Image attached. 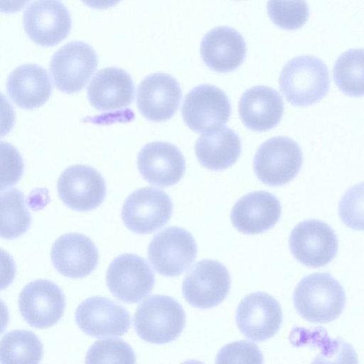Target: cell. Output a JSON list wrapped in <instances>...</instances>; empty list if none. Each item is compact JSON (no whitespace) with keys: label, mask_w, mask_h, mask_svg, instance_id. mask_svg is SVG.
Listing matches in <instances>:
<instances>
[{"label":"cell","mask_w":364,"mask_h":364,"mask_svg":"<svg viewBox=\"0 0 364 364\" xmlns=\"http://www.w3.org/2000/svg\"><path fill=\"white\" fill-rule=\"evenodd\" d=\"M121 0H82V1L90 8L95 9H106L110 8Z\"/></svg>","instance_id":"cell-37"},{"label":"cell","mask_w":364,"mask_h":364,"mask_svg":"<svg viewBox=\"0 0 364 364\" xmlns=\"http://www.w3.org/2000/svg\"><path fill=\"white\" fill-rule=\"evenodd\" d=\"M333 75L340 90L350 97L363 95V50L350 49L336 60Z\"/></svg>","instance_id":"cell-28"},{"label":"cell","mask_w":364,"mask_h":364,"mask_svg":"<svg viewBox=\"0 0 364 364\" xmlns=\"http://www.w3.org/2000/svg\"><path fill=\"white\" fill-rule=\"evenodd\" d=\"M239 330L247 338L262 342L273 337L282 323L279 301L270 294L254 292L242 299L236 311Z\"/></svg>","instance_id":"cell-14"},{"label":"cell","mask_w":364,"mask_h":364,"mask_svg":"<svg viewBox=\"0 0 364 364\" xmlns=\"http://www.w3.org/2000/svg\"><path fill=\"white\" fill-rule=\"evenodd\" d=\"M43 354V346L32 331L14 330L0 340V363H38Z\"/></svg>","instance_id":"cell-27"},{"label":"cell","mask_w":364,"mask_h":364,"mask_svg":"<svg viewBox=\"0 0 364 364\" xmlns=\"http://www.w3.org/2000/svg\"><path fill=\"white\" fill-rule=\"evenodd\" d=\"M134 96L131 76L119 68L99 70L87 87V97L98 111H114L129 106Z\"/></svg>","instance_id":"cell-22"},{"label":"cell","mask_w":364,"mask_h":364,"mask_svg":"<svg viewBox=\"0 0 364 364\" xmlns=\"http://www.w3.org/2000/svg\"><path fill=\"white\" fill-rule=\"evenodd\" d=\"M303 162L299 144L287 136L265 141L257 149L253 161L255 173L262 183L278 186L291 181Z\"/></svg>","instance_id":"cell-4"},{"label":"cell","mask_w":364,"mask_h":364,"mask_svg":"<svg viewBox=\"0 0 364 364\" xmlns=\"http://www.w3.org/2000/svg\"><path fill=\"white\" fill-rule=\"evenodd\" d=\"M289 245L296 259L305 266L317 268L336 257L338 241L333 230L326 223L310 219L297 224L291 230Z\"/></svg>","instance_id":"cell-7"},{"label":"cell","mask_w":364,"mask_h":364,"mask_svg":"<svg viewBox=\"0 0 364 364\" xmlns=\"http://www.w3.org/2000/svg\"><path fill=\"white\" fill-rule=\"evenodd\" d=\"M173 212L171 199L164 191L145 187L131 193L122 210L125 226L137 234H149L163 227Z\"/></svg>","instance_id":"cell-10"},{"label":"cell","mask_w":364,"mask_h":364,"mask_svg":"<svg viewBox=\"0 0 364 364\" xmlns=\"http://www.w3.org/2000/svg\"><path fill=\"white\" fill-rule=\"evenodd\" d=\"M111 293L119 300L137 303L154 288L155 277L147 262L141 257L125 253L114 258L106 274Z\"/></svg>","instance_id":"cell-11"},{"label":"cell","mask_w":364,"mask_h":364,"mask_svg":"<svg viewBox=\"0 0 364 364\" xmlns=\"http://www.w3.org/2000/svg\"><path fill=\"white\" fill-rule=\"evenodd\" d=\"M75 321L85 333L106 338L126 333L130 328L131 316L125 308L109 299L92 296L77 306Z\"/></svg>","instance_id":"cell-16"},{"label":"cell","mask_w":364,"mask_h":364,"mask_svg":"<svg viewBox=\"0 0 364 364\" xmlns=\"http://www.w3.org/2000/svg\"><path fill=\"white\" fill-rule=\"evenodd\" d=\"M231 278L226 267L214 259L196 263L182 284L186 301L199 309H210L220 304L228 296Z\"/></svg>","instance_id":"cell-8"},{"label":"cell","mask_w":364,"mask_h":364,"mask_svg":"<svg viewBox=\"0 0 364 364\" xmlns=\"http://www.w3.org/2000/svg\"><path fill=\"white\" fill-rule=\"evenodd\" d=\"M195 152L204 167L220 171L232 166L241 152V141L237 133L228 127L205 132L196 142Z\"/></svg>","instance_id":"cell-25"},{"label":"cell","mask_w":364,"mask_h":364,"mask_svg":"<svg viewBox=\"0 0 364 364\" xmlns=\"http://www.w3.org/2000/svg\"><path fill=\"white\" fill-rule=\"evenodd\" d=\"M284 104L274 89L258 85L246 90L240 97L239 114L245 126L255 132H265L281 121Z\"/></svg>","instance_id":"cell-23"},{"label":"cell","mask_w":364,"mask_h":364,"mask_svg":"<svg viewBox=\"0 0 364 364\" xmlns=\"http://www.w3.org/2000/svg\"><path fill=\"white\" fill-rule=\"evenodd\" d=\"M31 214L23 193L17 188L0 193V237L7 240L21 237L29 228Z\"/></svg>","instance_id":"cell-26"},{"label":"cell","mask_w":364,"mask_h":364,"mask_svg":"<svg viewBox=\"0 0 364 364\" xmlns=\"http://www.w3.org/2000/svg\"><path fill=\"white\" fill-rule=\"evenodd\" d=\"M97 55L89 44L82 41L70 42L53 55L50 72L55 87L73 94L80 91L97 67Z\"/></svg>","instance_id":"cell-6"},{"label":"cell","mask_w":364,"mask_h":364,"mask_svg":"<svg viewBox=\"0 0 364 364\" xmlns=\"http://www.w3.org/2000/svg\"><path fill=\"white\" fill-rule=\"evenodd\" d=\"M31 0H0V12L11 14L21 10Z\"/></svg>","instance_id":"cell-36"},{"label":"cell","mask_w":364,"mask_h":364,"mask_svg":"<svg viewBox=\"0 0 364 364\" xmlns=\"http://www.w3.org/2000/svg\"><path fill=\"white\" fill-rule=\"evenodd\" d=\"M137 165L146 181L160 187L176 184L186 170L185 159L179 149L164 141L145 145L138 154Z\"/></svg>","instance_id":"cell-19"},{"label":"cell","mask_w":364,"mask_h":364,"mask_svg":"<svg viewBox=\"0 0 364 364\" xmlns=\"http://www.w3.org/2000/svg\"><path fill=\"white\" fill-rule=\"evenodd\" d=\"M87 363H135L132 347L122 339L97 341L87 351Z\"/></svg>","instance_id":"cell-30"},{"label":"cell","mask_w":364,"mask_h":364,"mask_svg":"<svg viewBox=\"0 0 364 364\" xmlns=\"http://www.w3.org/2000/svg\"><path fill=\"white\" fill-rule=\"evenodd\" d=\"M267 14L280 28L293 31L304 26L309 16L305 0H268Z\"/></svg>","instance_id":"cell-29"},{"label":"cell","mask_w":364,"mask_h":364,"mask_svg":"<svg viewBox=\"0 0 364 364\" xmlns=\"http://www.w3.org/2000/svg\"><path fill=\"white\" fill-rule=\"evenodd\" d=\"M193 235L180 227H169L156 234L149 243L148 258L155 270L166 277L180 275L196 259Z\"/></svg>","instance_id":"cell-5"},{"label":"cell","mask_w":364,"mask_h":364,"mask_svg":"<svg viewBox=\"0 0 364 364\" xmlns=\"http://www.w3.org/2000/svg\"><path fill=\"white\" fill-rule=\"evenodd\" d=\"M6 88L12 101L26 109L43 105L53 90L46 70L33 63L21 65L14 70L8 77Z\"/></svg>","instance_id":"cell-24"},{"label":"cell","mask_w":364,"mask_h":364,"mask_svg":"<svg viewBox=\"0 0 364 364\" xmlns=\"http://www.w3.org/2000/svg\"><path fill=\"white\" fill-rule=\"evenodd\" d=\"M9 321V314L7 306L0 299V334L4 331Z\"/></svg>","instance_id":"cell-38"},{"label":"cell","mask_w":364,"mask_h":364,"mask_svg":"<svg viewBox=\"0 0 364 364\" xmlns=\"http://www.w3.org/2000/svg\"><path fill=\"white\" fill-rule=\"evenodd\" d=\"M72 26L70 14L59 0H36L26 9L23 27L36 44L50 47L64 40Z\"/></svg>","instance_id":"cell-12"},{"label":"cell","mask_w":364,"mask_h":364,"mask_svg":"<svg viewBox=\"0 0 364 364\" xmlns=\"http://www.w3.org/2000/svg\"><path fill=\"white\" fill-rule=\"evenodd\" d=\"M24 164L18 151L11 144L0 141V191L21 179Z\"/></svg>","instance_id":"cell-31"},{"label":"cell","mask_w":364,"mask_h":364,"mask_svg":"<svg viewBox=\"0 0 364 364\" xmlns=\"http://www.w3.org/2000/svg\"><path fill=\"white\" fill-rule=\"evenodd\" d=\"M363 186L352 187L343 196L339 205L343 222L352 229L363 230Z\"/></svg>","instance_id":"cell-33"},{"label":"cell","mask_w":364,"mask_h":364,"mask_svg":"<svg viewBox=\"0 0 364 364\" xmlns=\"http://www.w3.org/2000/svg\"><path fill=\"white\" fill-rule=\"evenodd\" d=\"M182 97L178 81L164 73L146 76L139 84L136 103L140 113L147 119L164 122L176 112Z\"/></svg>","instance_id":"cell-17"},{"label":"cell","mask_w":364,"mask_h":364,"mask_svg":"<svg viewBox=\"0 0 364 364\" xmlns=\"http://www.w3.org/2000/svg\"><path fill=\"white\" fill-rule=\"evenodd\" d=\"M298 314L313 323H328L344 309L346 294L341 284L328 273H314L302 278L293 294Z\"/></svg>","instance_id":"cell-1"},{"label":"cell","mask_w":364,"mask_h":364,"mask_svg":"<svg viewBox=\"0 0 364 364\" xmlns=\"http://www.w3.org/2000/svg\"><path fill=\"white\" fill-rule=\"evenodd\" d=\"M58 192L63 203L77 211H89L98 207L106 195L102 175L87 165H73L60 176Z\"/></svg>","instance_id":"cell-15"},{"label":"cell","mask_w":364,"mask_h":364,"mask_svg":"<svg viewBox=\"0 0 364 364\" xmlns=\"http://www.w3.org/2000/svg\"><path fill=\"white\" fill-rule=\"evenodd\" d=\"M186 314L182 306L166 295H151L137 307L134 318L136 333L144 341L163 344L176 340L183 331Z\"/></svg>","instance_id":"cell-3"},{"label":"cell","mask_w":364,"mask_h":364,"mask_svg":"<svg viewBox=\"0 0 364 364\" xmlns=\"http://www.w3.org/2000/svg\"><path fill=\"white\" fill-rule=\"evenodd\" d=\"M231 114V105L226 94L209 84L198 85L186 96L182 117L193 131L205 133L222 127Z\"/></svg>","instance_id":"cell-9"},{"label":"cell","mask_w":364,"mask_h":364,"mask_svg":"<svg viewBox=\"0 0 364 364\" xmlns=\"http://www.w3.org/2000/svg\"><path fill=\"white\" fill-rule=\"evenodd\" d=\"M19 311L31 326L46 328L57 323L65 308V298L61 289L47 279L29 282L18 298Z\"/></svg>","instance_id":"cell-13"},{"label":"cell","mask_w":364,"mask_h":364,"mask_svg":"<svg viewBox=\"0 0 364 364\" xmlns=\"http://www.w3.org/2000/svg\"><path fill=\"white\" fill-rule=\"evenodd\" d=\"M215 362L261 364L264 358L257 345L250 341H240L224 346L218 352Z\"/></svg>","instance_id":"cell-32"},{"label":"cell","mask_w":364,"mask_h":364,"mask_svg":"<svg viewBox=\"0 0 364 364\" xmlns=\"http://www.w3.org/2000/svg\"><path fill=\"white\" fill-rule=\"evenodd\" d=\"M15 112L7 98L0 92V137L10 132L15 124Z\"/></svg>","instance_id":"cell-35"},{"label":"cell","mask_w":364,"mask_h":364,"mask_svg":"<svg viewBox=\"0 0 364 364\" xmlns=\"http://www.w3.org/2000/svg\"><path fill=\"white\" fill-rule=\"evenodd\" d=\"M247 47L241 34L228 26H219L203 38L200 55L205 64L218 73L237 69L246 56Z\"/></svg>","instance_id":"cell-21"},{"label":"cell","mask_w":364,"mask_h":364,"mask_svg":"<svg viewBox=\"0 0 364 364\" xmlns=\"http://www.w3.org/2000/svg\"><path fill=\"white\" fill-rule=\"evenodd\" d=\"M282 206L277 198L264 191L247 193L234 205L230 218L233 226L247 235L264 232L279 220Z\"/></svg>","instance_id":"cell-20"},{"label":"cell","mask_w":364,"mask_h":364,"mask_svg":"<svg viewBox=\"0 0 364 364\" xmlns=\"http://www.w3.org/2000/svg\"><path fill=\"white\" fill-rule=\"evenodd\" d=\"M51 260L56 270L72 279L83 278L96 268L99 254L94 242L80 233H67L53 244Z\"/></svg>","instance_id":"cell-18"},{"label":"cell","mask_w":364,"mask_h":364,"mask_svg":"<svg viewBox=\"0 0 364 364\" xmlns=\"http://www.w3.org/2000/svg\"><path fill=\"white\" fill-rule=\"evenodd\" d=\"M330 85L328 70L318 58L301 55L290 60L282 68L279 87L287 101L304 107L322 100Z\"/></svg>","instance_id":"cell-2"},{"label":"cell","mask_w":364,"mask_h":364,"mask_svg":"<svg viewBox=\"0 0 364 364\" xmlns=\"http://www.w3.org/2000/svg\"><path fill=\"white\" fill-rule=\"evenodd\" d=\"M16 275V264L9 253L0 248V291L7 288Z\"/></svg>","instance_id":"cell-34"}]
</instances>
